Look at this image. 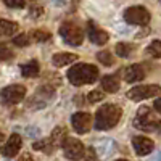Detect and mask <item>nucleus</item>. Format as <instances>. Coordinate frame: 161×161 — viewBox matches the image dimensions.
I'll return each mask as SVG.
<instances>
[{"instance_id":"nucleus-16","label":"nucleus","mask_w":161,"mask_h":161,"mask_svg":"<svg viewBox=\"0 0 161 161\" xmlns=\"http://www.w3.org/2000/svg\"><path fill=\"white\" fill-rule=\"evenodd\" d=\"M18 29H19L18 23L0 18V36H13L18 32Z\"/></svg>"},{"instance_id":"nucleus-32","label":"nucleus","mask_w":161,"mask_h":161,"mask_svg":"<svg viewBox=\"0 0 161 161\" xmlns=\"http://www.w3.org/2000/svg\"><path fill=\"white\" fill-rule=\"evenodd\" d=\"M19 161H34V158H32L29 153H24V155L19 158Z\"/></svg>"},{"instance_id":"nucleus-9","label":"nucleus","mask_w":161,"mask_h":161,"mask_svg":"<svg viewBox=\"0 0 161 161\" xmlns=\"http://www.w3.org/2000/svg\"><path fill=\"white\" fill-rule=\"evenodd\" d=\"M71 124L77 134H87L90 130V126H92V116L86 111L74 113L71 116Z\"/></svg>"},{"instance_id":"nucleus-30","label":"nucleus","mask_w":161,"mask_h":161,"mask_svg":"<svg viewBox=\"0 0 161 161\" xmlns=\"http://www.w3.org/2000/svg\"><path fill=\"white\" fill-rule=\"evenodd\" d=\"M39 15H42V7H31V16H39Z\"/></svg>"},{"instance_id":"nucleus-31","label":"nucleus","mask_w":161,"mask_h":161,"mask_svg":"<svg viewBox=\"0 0 161 161\" xmlns=\"http://www.w3.org/2000/svg\"><path fill=\"white\" fill-rule=\"evenodd\" d=\"M28 136L37 137V136H39V129H36V127H28Z\"/></svg>"},{"instance_id":"nucleus-29","label":"nucleus","mask_w":161,"mask_h":161,"mask_svg":"<svg viewBox=\"0 0 161 161\" xmlns=\"http://www.w3.org/2000/svg\"><path fill=\"white\" fill-rule=\"evenodd\" d=\"M3 2L10 8H23L26 5V0H3Z\"/></svg>"},{"instance_id":"nucleus-24","label":"nucleus","mask_w":161,"mask_h":161,"mask_svg":"<svg viewBox=\"0 0 161 161\" xmlns=\"http://www.w3.org/2000/svg\"><path fill=\"white\" fill-rule=\"evenodd\" d=\"M97 60L102 61L105 66H111V64H114V58H113V55H111V52H108V50H102V52H98V53H97Z\"/></svg>"},{"instance_id":"nucleus-2","label":"nucleus","mask_w":161,"mask_h":161,"mask_svg":"<svg viewBox=\"0 0 161 161\" xmlns=\"http://www.w3.org/2000/svg\"><path fill=\"white\" fill-rule=\"evenodd\" d=\"M121 119V108L113 103L102 105L95 113V129L97 130H108L114 127Z\"/></svg>"},{"instance_id":"nucleus-12","label":"nucleus","mask_w":161,"mask_h":161,"mask_svg":"<svg viewBox=\"0 0 161 161\" xmlns=\"http://www.w3.org/2000/svg\"><path fill=\"white\" fill-rule=\"evenodd\" d=\"M87 34H89V39L95 45H105L106 42H108V39H110L108 34H106V31H103V29L98 28V26H95L93 21L87 23Z\"/></svg>"},{"instance_id":"nucleus-7","label":"nucleus","mask_w":161,"mask_h":161,"mask_svg":"<svg viewBox=\"0 0 161 161\" xmlns=\"http://www.w3.org/2000/svg\"><path fill=\"white\" fill-rule=\"evenodd\" d=\"M126 95L132 102H140V100H145V98L159 95V86H156V84H152V86H137V87H132Z\"/></svg>"},{"instance_id":"nucleus-8","label":"nucleus","mask_w":161,"mask_h":161,"mask_svg":"<svg viewBox=\"0 0 161 161\" xmlns=\"http://www.w3.org/2000/svg\"><path fill=\"white\" fill-rule=\"evenodd\" d=\"M63 152H64V156L68 159H73V161H77L82 158L84 155V145L80 140L77 139H69L66 137V140L63 142Z\"/></svg>"},{"instance_id":"nucleus-11","label":"nucleus","mask_w":161,"mask_h":161,"mask_svg":"<svg viewBox=\"0 0 161 161\" xmlns=\"http://www.w3.org/2000/svg\"><path fill=\"white\" fill-rule=\"evenodd\" d=\"M132 147H134V150H136V153L139 156H145V155H148L153 152L155 148V143L152 139L148 137H143V136H139V137H134L132 139Z\"/></svg>"},{"instance_id":"nucleus-34","label":"nucleus","mask_w":161,"mask_h":161,"mask_svg":"<svg viewBox=\"0 0 161 161\" xmlns=\"http://www.w3.org/2000/svg\"><path fill=\"white\" fill-rule=\"evenodd\" d=\"M3 139H5V136H3V132H2V130H0V142H2Z\"/></svg>"},{"instance_id":"nucleus-25","label":"nucleus","mask_w":161,"mask_h":161,"mask_svg":"<svg viewBox=\"0 0 161 161\" xmlns=\"http://www.w3.org/2000/svg\"><path fill=\"white\" fill-rule=\"evenodd\" d=\"M148 53L152 57H155V58L161 57V44H159V40H153L152 45L148 47Z\"/></svg>"},{"instance_id":"nucleus-20","label":"nucleus","mask_w":161,"mask_h":161,"mask_svg":"<svg viewBox=\"0 0 161 161\" xmlns=\"http://www.w3.org/2000/svg\"><path fill=\"white\" fill-rule=\"evenodd\" d=\"M32 148L34 150H39V152H44V153H53L55 147H53L52 140L50 139H42V140H37L32 143Z\"/></svg>"},{"instance_id":"nucleus-22","label":"nucleus","mask_w":161,"mask_h":161,"mask_svg":"<svg viewBox=\"0 0 161 161\" xmlns=\"http://www.w3.org/2000/svg\"><path fill=\"white\" fill-rule=\"evenodd\" d=\"M52 34L48 31H42V29H36L31 32V39L34 40V42H47V40H50Z\"/></svg>"},{"instance_id":"nucleus-28","label":"nucleus","mask_w":161,"mask_h":161,"mask_svg":"<svg viewBox=\"0 0 161 161\" xmlns=\"http://www.w3.org/2000/svg\"><path fill=\"white\" fill-rule=\"evenodd\" d=\"M82 158H84V161H97V159H98V156H97L95 148H93V147H89L87 150H84Z\"/></svg>"},{"instance_id":"nucleus-14","label":"nucleus","mask_w":161,"mask_h":161,"mask_svg":"<svg viewBox=\"0 0 161 161\" xmlns=\"http://www.w3.org/2000/svg\"><path fill=\"white\" fill-rule=\"evenodd\" d=\"M97 156L100 158H106L114 153V142L111 139H102L98 143H97V150H95Z\"/></svg>"},{"instance_id":"nucleus-6","label":"nucleus","mask_w":161,"mask_h":161,"mask_svg":"<svg viewBox=\"0 0 161 161\" xmlns=\"http://www.w3.org/2000/svg\"><path fill=\"white\" fill-rule=\"evenodd\" d=\"M26 97V87L21 84H11L0 90V100L5 105H16Z\"/></svg>"},{"instance_id":"nucleus-17","label":"nucleus","mask_w":161,"mask_h":161,"mask_svg":"<svg viewBox=\"0 0 161 161\" xmlns=\"http://www.w3.org/2000/svg\"><path fill=\"white\" fill-rule=\"evenodd\" d=\"M39 71H40V66L36 60L21 64V74L24 77H36V76H39Z\"/></svg>"},{"instance_id":"nucleus-1","label":"nucleus","mask_w":161,"mask_h":161,"mask_svg":"<svg viewBox=\"0 0 161 161\" xmlns=\"http://www.w3.org/2000/svg\"><path fill=\"white\" fill-rule=\"evenodd\" d=\"M98 68L93 64H84L77 63L68 71V80L73 86H84V84H93L98 79Z\"/></svg>"},{"instance_id":"nucleus-5","label":"nucleus","mask_w":161,"mask_h":161,"mask_svg":"<svg viewBox=\"0 0 161 161\" xmlns=\"http://www.w3.org/2000/svg\"><path fill=\"white\" fill-rule=\"evenodd\" d=\"M124 19L126 23L134 24V26H147L152 19V15L145 7L136 5V7H129L124 11Z\"/></svg>"},{"instance_id":"nucleus-3","label":"nucleus","mask_w":161,"mask_h":161,"mask_svg":"<svg viewBox=\"0 0 161 161\" xmlns=\"http://www.w3.org/2000/svg\"><path fill=\"white\" fill-rule=\"evenodd\" d=\"M134 126L145 132H153V130H158L159 127V119L152 113L148 106H142L137 111L136 119H134Z\"/></svg>"},{"instance_id":"nucleus-27","label":"nucleus","mask_w":161,"mask_h":161,"mask_svg":"<svg viewBox=\"0 0 161 161\" xmlns=\"http://www.w3.org/2000/svg\"><path fill=\"white\" fill-rule=\"evenodd\" d=\"M13 44L18 45V47L29 45V36H28V34H19V36H16L15 39H13Z\"/></svg>"},{"instance_id":"nucleus-19","label":"nucleus","mask_w":161,"mask_h":161,"mask_svg":"<svg viewBox=\"0 0 161 161\" xmlns=\"http://www.w3.org/2000/svg\"><path fill=\"white\" fill-rule=\"evenodd\" d=\"M66 137H68V132H66V129L61 127V126H58V127L53 129L50 140H52L53 147H60V145H63V142L66 140Z\"/></svg>"},{"instance_id":"nucleus-10","label":"nucleus","mask_w":161,"mask_h":161,"mask_svg":"<svg viewBox=\"0 0 161 161\" xmlns=\"http://www.w3.org/2000/svg\"><path fill=\"white\" fill-rule=\"evenodd\" d=\"M21 147H23V140L21 137L18 136V134H11V136L8 137V142L2 147V155L7 156V158H13V156H16L18 152L21 150Z\"/></svg>"},{"instance_id":"nucleus-23","label":"nucleus","mask_w":161,"mask_h":161,"mask_svg":"<svg viewBox=\"0 0 161 161\" xmlns=\"http://www.w3.org/2000/svg\"><path fill=\"white\" fill-rule=\"evenodd\" d=\"M13 58H15V52L7 44H0V61H10Z\"/></svg>"},{"instance_id":"nucleus-4","label":"nucleus","mask_w":161,"mask_h":161,"mask_svg":"<svg viewBox=\"0 0 161 161\" xmlns=\"http://www.w3.org/2000/svg\"><path fill=\"white\" fill-rule=\"evenodd\" d=\"M60 36L68 45H80L84 40V31L80 29V26L71 21H64L60 26Z\"/></svg>"},{"instance_id":"nucleus-26","label":"nucleus","mask_w":161,"mask_h":161,"mask_svg":"<svg viewBox=\"0 0 161 161\" xmlns=\"http://www.w3.org/2000/svg\"><path fill=\"white\" fill-rule=\"evenodd\" d=\"M105 98V93L102 92V90H92L89 95H87V100L90 102V103H97V102H100V100H103Z\"/></svg>"},{"instance_id":"nucleus-33","label":"nucleus","mask_w":161,"mask_h":161,"mask_svg":"<svg viewBox=\"0 0 161 161\" xmlns=\"http://www.w3.org/2000/svg\"><path fill=\"white\" fill-rule=\"evenodd\" d=\"M155 110H156V113H161V102L159 100H155Z\"/></svg>"},{"instance_id":"nucleus-13","label":"nucleus","mask_w":161,"mask_h":161,"mask_svg":"<svg viewBox=\"0 0 161 161\" xmlns=\"http://www.w3.org/2000/svg\"><path fill=\"white\" fill-rule=\"evenodd\" d=\"M145 76H147V73H145L142 64L127 66V68L124 69V73H123V77H124L126 82H139V80H142Z\"/></svg>"},{"instance_id":"nucleus-15","label":"nucleus","mask_w":161,"mask_h":161,"mask_svg":"<svg viewBox=\"0 0 161 161\" xmlns=\"http://www.w3.org/2000/svg\"><path fill=\"white\" fill-rule=\"evenodd\" d=\"M77 58L79 57L76 55V53H64V52H61V53H55V55H53L52 63L55 64L57 68H61V66H66V64L76 61Z\"/></svg>"},{"instance_id":"nucleus-18","label":"nucleus","mask_w":161,"mask_h":161,"mask_svg":"<svg viewBox=\"0 0 161 161\" xmlns=\"http://www.w3.org/2000/svg\"><path fill=\"white\" fill-rule=\"evenodd\" d=\"M102 87L105 92H110V93H116L119 90V80L116 76H105L102 79Z\"/></svg>"},{"instance_id":"nucleus-35","label":"nucleus","mask_w":161,"mask_h":161,"mask_svg":"<svg viewBox=\"0 0 161 161\" xmlns=\"http://www.w3.org/2000/svg\"><path fill=\"white\" fill-rule=\"evenodd\" d=\"M116 161H127V159H116Z\"/></svg>"},{"instance_id":"nucleus-21","label":"nucleus","mask_w":161,"mask_h":161,"mask_svg":"<svg viewBox=\"0 0 161 161\" xmlns=\"http://www.w3.org/2000/svg\"><path fill=\"white\" fill-rule=\"evenodd\" d=\"M114 50H116V55H118V57H121V58H127V57L132 55L134 45H132V44H127V42H119V44H116Z\"/></svg>"}]
</instances>
